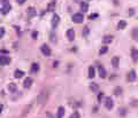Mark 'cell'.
Masks as SVG:
<instances>
[{"instance_id": "7bdbcfd3", "label": "cell", "mask_w": 138, "mask_h": 118, "mask_svg": "<svg viewBox=\"0 0 138 118\" xmlns=\"http://www.w3.org/2000/svg\"><path fill=\"white\" fill-rule=\"evenodd\" d=\"M75 1H77V0H75Z\"/></svg>"}, {"instance_id": "52a82bcc", "label": "cell", "mask_w": 138, "mask_h": 118, "mask_svg": "<svg viewBox=\"0 0 138 118\" xmlns=\"http://www.w3.org/2000/svg\"><path fill=\"white\" fill-rule=\"evenodd\" d=\"M12 9V6L8 4V2H5L4 4V6H2V8H1V10H0V13L2 14V15H6V14H8L9 13V10Z\"/></svg>"}, {"instance_id": "44dd1931", "label": "cell", "mask_w": 138, "mask_h": 118, "mask_svg": "<svg viewBox=\"0 0 138 118\" xmlns=\"http://www.w3.org/2000/svg\"><path fill=\"white\" fill-rule=\"evenodd\" d=\"M125 26H127V22H125V21H120L119 24H117V29H119V30H123Z\"/></svg>"}, {"instance_id": "7a4b0ae2", "label": "cell", "mask_w": 138, "mask_h": 118, "mask_svg": "<svg viewBox=\"0 0 138 118\" xmlns=\"http://www.w3.org/2000/svg\"><path fill=\"white\" fill-rule=\"evenodd\" d=\"M71 20H73V22H74V23L81 24V23H83V21H84V16H83V14H82V13H76V14H74V15H73Z\"/></svg>"}, {"instance_id": "e0dca14e", "label": "cell", "mask_w": 138, "mask_h": 118, "mask_svg": "<svg viewBox=\"0 0 138 118\" xmlns=\"http://www.w3.org/2000/svg\"><path fill=\"white\" fill-rule=\"evenodd\" d=\"M112 41H113V36H105L102 38V42L104 44H111Z\"/></svg>"}, {"instance_id": "d590c367", "label": "cell", "mask_w": 138, "mask_h": 118, "mask_svg": "<svg viewBox=\"0 0 138 118\" xmlns=\"http://www.w3.org/2000/svg\"><path fill=\"white\" fill-rule=\"evenodd\" d=\"M135 13H136V12H135V9H133V8H130V9H129V16H132Z\"/></svg>"}, {"instance_id": "2e32d148", "label": "cell", "mask_w": 138, "mask_h": 118, "mask_svg": "<svg viewBox=\"0 0 138 118\" xmlns=\"http://www.w3.org/2000/svg\"><path fill=\"white\" fill-rule=\"evenodd\" d=\"M119 62H120V59L117 56H114L112 59V65L114 68H119Z\"/></svg>"}, {"instance_id": "74e56055", "label": "cell", "mask_w": 138, "mask_h": 118, "mask_svg": "<svg viewBox=\"0 0 138 118\" xmlns=\"http://www.w3.org/2000/svg\"><path fill=\"white\" fill-rule=\"evenodd\" d=\"M131 106H138V102L136 100H132V102H131Z\"/></svg>"}, {"instance_id": "ffe728a7", "label": "cell", "mask_w": 138, "mask_h": 118, "mask_svg": "<svg viewBox=\"0 0 138 118\" xmlns=\"http://www.w3.org/2000/svg\"><path fill=\"white\" fill-rule=\"evenodd\" d=\"M90 89L92 91V92H98V89H99V86H98V84H96V83H91L90 85Z\"/></svg>"}, {"instance_id": "60d3db41", "label": "cell", "mask_w": 138, "mask_h": 118, "mask_svg": "<svg viewBox=\"0 0 138 118\" xmlns=\"http://www.w3.org/2000/svg\"><path fill=\"white\" fill-rule=\"evenodd\" d=\"M58 64H59V63H58L56 61H55V62H54V64H53V67H54V68H55V67H58Z\"/></svg>"}, {"instance_id": "d6986e66", "label": "cell", "mask_w": 138, "mask_h": 118, "mask_svg": "<svg viewBox=\"0 0 138 118\" xmlns=\"http://www.w3.org/2000/svg\"><path fill=\"white\" fill-rule=\"evenodd\" d=\"M23 76H24V72L21 71V70H15V72H14V77L17 78V79L22 78Z\"/></svg>"}, {"instance_id": "e575fe53", "label": "cell", "mask_w": 138, "mask_h": 118, "mask_svg": "<svg viewBox=\"0 0 138 118\" xmlns=\"http://www.w3.org/2000/svg\"><path fill=\"white\" fill-rule=\"evenodd\" d=\"M32 38H33V39H37V36H38V32L37 31H33V32H32Z\"/></svg>"}, {"instance_id": "8fae6325", "label": "cell", "mask_w": 138, "mask_h": 118, "mask_svg": "<svg viewBox=\"0 0 138 118\" xmlns=\"http://www.w3.org/2000/svg\"><path fill=\"white\" fill-rule=\"evenodd\" d=\"M32 85V79L30 77H28V78H25L24 79V82H23V87L24 88H30V86Z\"/></svg>"}, {"instance_id": "ab89813d", "label": "cell", "mask_w": 138, "mask_h": 118, "mask_svg": "<svg viewBox=\"0 0 138 118\" xmlns=\"http://www.w3.org/2000/svg\"><path fill=\"white\" fill-rule=\"evenodd\" d=\"M2 109H4V106H2V104H0V113L2 112Z\"/></svg>"}, {"instance_id": "f1b7e54d", "label": "cell", "mask_w": 138, "mask_h": 118, "mask_svg": "<svg viewBox=\"0 0 138 118\" xmlns=\"http://www.w3.org/2000/svg\"><path fill=\"white\" fill-rule=\"evenodd\" d=\"M98 17H99V14H98V13H93V14H91V15L89 16L90 20H96V18H98Z\"/></svg>"}, {"instance_id": "6da1fadb", "label": "cell", "mask_w": 138, "mask_h": 118, "mask_svg": "<svg viewBox=\"0 0 138 118\" xmlns=\"http://www.w3.org/2000/svg\"><path fill=\"white\" fill-rule=\"evenodd\" d=\"M50 89L48 88H45V89H43L42 92L39 93V95H38L37 98V101H38V104H40V106H44L45 103L48 101V98H50Z\"/></svg>"}, {"instance_id": "f546056e", "label": "cell", "mask_w": 138, "mask_h": 118, "mask_svg": "<svg viewBox=\"0 0 138 118\" xmlns=\"http://www.w3.org/2000/svg\"><path fill=\"white\" fill-rule=\"evenodd\" d=\"M69 118H81V115H80V112L75 111L74 113H71V115H70V117H69Z\"/></svg>"}, {"instance_id": "ba28073f", "label": "cell", "mask_w": 138, "mask_h": 118, "mask_svg": "<svg viewBox=\"0 0 138 118\" xmlns=\"http://www.w3.org/2000/svg\"><path fill=\"white\" fill-rule=\"evenodd\" d=\"M60 23V16L58 15V14H54L53 17H52V28H56L58 26V24Z\"/></svg>"}, {"instance_id": "484cf974", "label": "cell", "mask_w": 138, "mask_h": 118, "mask_svg": "<svg viewBox=\"0 0 138 118\" xmlns=\"http://www.w3.org/2000/svg\"><path fill=\"white\" fill-rule=\"evenodd\" d=\"M132 38L135 40H137L138 39V28H135L132 30Z\"/></svg>"}, {"instance_id": "ac0fdd59", "label": "cell", "mask_w": 138, "mask_h": 118, "mask_svg": "<svg viewBox=\"0 0 138 118\" xmlns=\"http://www.w3.org/2000/svg\"><path fill=\"white\" fill-rule=\"evenodd\" d=\"M16 89H17V86H16V84H14V83H11L9 85H8V91L12 93L16 92Z\"/></svg>"}, {"instance_id": "7402d4cb", "label": "cell", "mask_w": 138, "mask_h": 118, "mask_svg": "<svg viewBox=\"0 0 138 118\" xmlns=\"http://www.w3.org/2000/svg\"><path fill=\"white\" fill-rule=\"evenodd\" d=\"M38 70H39V64L38 63H33L31 65V72L32 73H37Z\"/></svg>"}, {"instance_id": "9c48e42d", "label": "cell", "mask_w": 138, "mask_h": 118, "mask_svg": "<svg viewBox=\"0 0 138 118\" xmlns=\"http://www.w3.org/2000/svg\"><path fill=\"white\" fill-rule=\"evenodd\" d=\"M66 36H67V39H68L69 41H73L75 39V31L73 30V29H69V30L67 31V33H66Z\"/></svg>"}, {"instance_id": "cb8c5ba5", "label": "cell", "mask_w": 138, "mask_h": 118, "mask_svg": "<svg viewBox=\"0 0 138 118\" xmlns=\"http://www.w3.org/2000/svg\"><path fill=\"white\" fill-rule=\"evenodd\" d=\"M54 7H55V0H52V2H51V4L48 5V7H47V10H48V12H53Z\"/></svg>"}, {"instance_id": "9a60e30c", "label": "cell", "mask_w": 138, "mask_h": 118, "mask_svg": "<svg viewBox=\"0 0 138 118\" xmlns=\"http://www.w3.org/2000/svg\"><path fill=\"white\" fill-rule=\"evenodd\" d=\"M81 9H82L83 13H86V12L89 10V5H88V2L82 1V2H81Z\"/></svg>"}, {"instance_id": "4fadbf2b", "label": "cell", "mask_w": 138, "mask_h": 118, "mask_svg": "<svg viewBox=\"0 0 138 118\" xmlns=\"http://www.w3.org/2000/svg\"><path fill=\"white\" fill-rule=\"evenodd\" d=\"M131 57L133 62H138V51L136 48H131Z\"/></svg>"}, {"instance_id": "277c9868", "label": "cell", "mask_w": 138, "mask_h": 118, "mask_svg": "<svg viewBox=\"0 0 138 118\" xmlns=\"http://www.w3.org/2000/svg\"><path fill=\"white\" fill-rule=\"evenodd\" d=\"M40 51H42L43 55H45V56H50L51 55V48L46 44H43L42 46H40Z\"/></svg>"}, {"instance_id": "d4e9b609", "label": "cell", "mask_w": 138, "mask_h": 118, "mask_svg": "<svg viewBox=\"0 0 138 118\" xmlns=\"http://www.w3.org/2000/svg\"><path fill=\"white\" fill-rule=\"evenodd\" d=\"M114 94H115V95H117V96H119V95H121V94H122V88L121 87H115L114 88Z\"/></svg>"}, {"instance_id": "b9f144b4", "label": "cell", "mask_w": 138, "mask_h": 118, "mask_svg": "<svg viewBox=\"0 0 138 118\" xmlns=\"http://www.w3.org/2000/svg\"><path fill=\"white\" fill-rule=\"evenodd\" d=\"M97 111H98V108H97V107H94V108H93V112H97Z\"/></svg>"}, {"instance_id": "30bf717a", "label": "cell", "mask_w": 138, "mask_h": 118, "mask_svg": "<svg viewBox=\"0 0 138 118\" xmlns=\"http://www.w3.org/2000/svg\"><path fill=\"white\" fill-rule=\"evenodd\" d=\"M27 13H28V16H29L30 18H32V17H35V16L37 15V12H36V9H35L33 7H29L27 9Z\"/></svg>"}, {"instance_id": "7c38bea8", "label": "cell", "mask_w": 138, "mask_h": 118, "mask_svg": "<svg viewBox=\"0 0 138 118\" xmlns=\"http://www.w3.org/2000/svg\"><path fill=\"white\" fill-rule=\"evenodd\" d=\"M98 71H99V76L100 78H106V70H105V68L102 67V65H99L98 67Z\"/></svg>"}, {"instance_id": "d6a6232c", "label": "cell", "mask_w": 138, "mask_h": 118, "mask_svg": "<svg viewBox=\"0 0 138 118\" xmlns=\"http://www.w3.org/2000/svg\"><path fill=\"white\" fill-rule=\"evenodd\" d=\"M125 113H127V109H123V108L120 109V115H121V116H124Z\"/></svg>"}, {"instance_id": "8992f818", "label": "cell", "mask_w": 138, "mask_h": 118, "mask_svg": "<svg viewBox=\"0 0 138 118\" xmlns=\"http://www.w3.org/2000/svg\"><path fill=\"white\" fill-rule=\"evenodd\" d=\"M9 63H11V57L0 55V65H8Z\"/></svg>"}, {"instance_id": "3957f363", "label": "cell", "mask_w": 138, "mask_h": 118, "mask_svg": "<svg viewBox=\"0 0 138 118\" xmlns=\"http://www.w3.org/2000/svg\"><path fill=\"white\" fill-rule=\"evenodd\" d=\"M136 78H137V73L135 70H130V71L128 72L127 75V82L129 83H133L136 80Z\"/></svg>"}, {"instance_id": "5b68a950", "label": "cell", "mask_w": 138, "mask_h": 118, "mask_svg": "<svg viewBox=\"0 0 138 118\" xmlns=\"http://www.w3.org/2000/svg\"><path fill=\"white\" fill-rule=\"evenodd\" d=\"M113 107H114V102H113L112 98L107 96V98L105 99V108H106L107 110H112Z\"/></svg>"}, {"instance_id": "5bb4252c", "label": "cell", "mask_w": 138, "mask_h": 118, "mask_svg": "<svg viewBox=\"0 0 138 118\" xmlns=\"http://www.w3.org/2000/svg\"><path fill=\"white\" fill-rule=\"evenodd\" d=\"M64 108L63 107H59L58 108V113H56V118H63L64 116Z\"/></svg>"}, {"instance_id": "8d00e7d4", "label": "cell", "mask_w": 138, "mask_h": 118, "mask_svg": "<svg viewBox=\"0 0 138 118\" xmlns=\"http://www.w3.org/2000/svg\"><path fill=\"white\" fill-rule=\"evenodd\" d=\"M102 96H104V94H102V93H100V94H99V96H98V101H99V102H101V99H102Z\"/></svg>"}, {"instance_id": "1f68e13d", "label": "cell", "mask_w": 138, "mask_h": 118, "mask_svg": "<svg viewBox=\"0 0 138 118\" xmlns=\"http://www.w3.org/2000/svg\"><path fill=\"white\" fill-rule=\"evenodd\" d=\"M5 36V28H0V38Z\"/></svg>"}, {"instance_id": "836d02e7", "label": "cell", "mask_w": 138, "mask_h": 118, "mask_svg": "<svg viewBox=\"0 0 138 118\" xmlns=\"http://www.w3.org/2000/svg\"><path fill=\"white\" fill-rule=\"evenodd\" d=\"M50 40H52L53 42H55V41H56V39H55V35H54V33H52V35L50 36Z\"/></svg>"}, {"instance_id": "4316f807", "label": "cell", "mask_w": 138, "mask_h": 118, "mask_svg": "<svg viewBox=\"0 0 138 118\" xmlns=\"http://www.w3.org/2000/svg\"><path fill=\"white\" fill-rule=\"evenodd\" d=\"M107 52H108V47H107V46H102L100 48V51H99V54H100V55H104V54L107 53Z\"/></svg>"}, {"instance_id": "603a6c76", "label": "cell", "mask_w": 138, "mask_h": 118, "mask_svg": "<svg viewBox=\"0 0 138 118\" xmlns=\"http://www.w3.org/2000/svg\"><path fill=\"white\" fill-rule=\"evenodd\" d=\"M96 76V70L93 67H90L89 68V78H94Z\"/></svg>"}, {"instance_id": "83f0119b", "label": "cell", "mask_w": 138, "mask_h": 118, "mask_svg": "<svg viewBox=\"0 0 138 118\" xmlns=\"http://www.w3.org/2000/svg\"><path fill=\"white\" fill-rule=\"evenodd\" d=\"M90 33V29L88 28V26H84V29H83V36L84 37H88V35Z\"/></svg>"}, {"instance_id": "f35d334b", "label": "cell", "mask_w": 138, "mask_h": 118, "mask_svg": "<svg viewBox=\"0 0 138 118\" xmlns=\"http://www.w3.org/2000/svg\"><path fill=\"white\" fill-rule=\"evenodd\" d=\"M17 2H19L20 5H23V4L25 2V0H17Z\"/></svg>"}, {"instance_id": "4dcf8cb0", "label": "cell", "mask_w": 138, "mask_h": 118, "mask_svg": "<svg viewBox=\"0 0 138 118\" xmlns=\"http://www.w3.org/2000/svg\"><path fill=\"white\" fill-rule=\"evenodd\" d=\"M29 109H31V106H30V104H29V106H27V108L24 109V110H25V111H24V112L22 113V116H23V117H25V116H27V113L29 112V111H30V110H29Z\"/></svg>"}]
</instances>
